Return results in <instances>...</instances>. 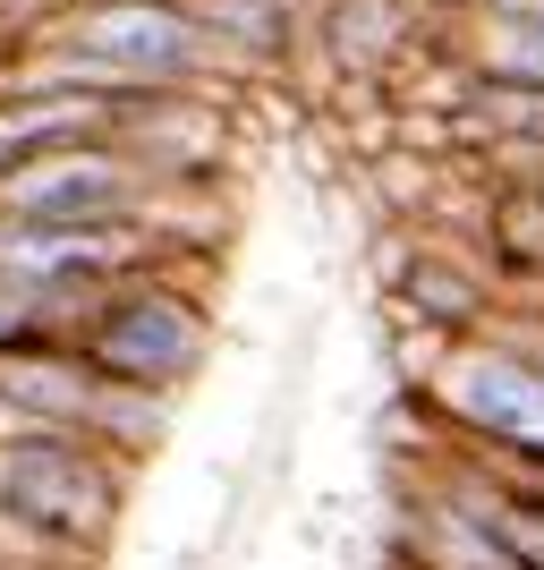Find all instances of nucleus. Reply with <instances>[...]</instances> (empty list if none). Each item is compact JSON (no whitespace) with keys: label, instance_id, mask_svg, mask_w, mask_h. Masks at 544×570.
<instances>
[{"label":"nucleus","instance_id":"39448f33","mask_svg":"<svg viewBox=\"0 0 544 570\" xmlns=\"http://www.w3.org/2000/svg\"><path fill=\"white\" fill-rule=\"evenodd\" d=\"M170 179L145 170L111 128L43 145L0 170V230H95V222H154Z\"/></svg>","mask_w":544,"mask_h":570},{"label":"nucleus","instance_id":"1a4fd4ad","mask_svg":"<svg viewBox=\"0 0 544 570\" xmlns=\"http://www.w3.org/2000/svg\"><path fill=\"white\" fill-rule=\"evenodd\" d=\"M289 9H307V18H315V9H324V0H289Z\"/></svg>","mask_w":544,"mask_h":570},{"label":"nucleus","instance_id":"7ed1b4c3","mask_svg":"<svg viewBox=\"0 0 544 570\" xmlns=\"http://www.w3.org/2000/svg\"><path fill=\"white\" fill-rule=\"evenodd\" d=\"M69 350L95 366L102 383H128V392H188L205 375V357H214V307L196 298L170 264H137V273H119L102 282L86 307H77V333Z\"/></svg>","mask_w":544,"mask_h":570},{"label":"nucleus","instance_id":"9d476101","mask_svg":"<svg viewBox=\"0 0 544 570\" xmlns=\"http://www.w3.org/2000/svg\"><path fill=\"white\" fill-rule=\"evenodd\" d=\"M536 179H544V170H536Z\"/></svg>","mask_w":544,"mask_h":570},{"label":"nucleus","instance_id":"f257e3e1","mask_svg":"<svg viewBox=\"0 0 544 570\" xmlns=\"http://www.w3.org/2000/svg\"><path fill=\"white\" fill-rule=\"evenodd\" d=\"M238 60L214 43L196 0H60L26 35L9 86H60V95H221Z\"/></svg>","mask_w":544,"mask_h":570},{"label":"nucleus","instance_id":"6e6552de","mask_svg":"<svg viewBox=\"0 0 544 570\" xmlns=\"http://www.w3.org/2000/svg\"><path fill=\"white\" fill-rule=\"evenodd\" d=\"M417 9H468V0H417Z\"/></svg>","mask_w":544,"mask_h":570},{"label":"nucleus","instance_id":"423d86ee","mask_svg":"<svg viewBox=\"0 0 544 570\" xmlns=\"http://www.w3.org/2000/svg\"><path fill=\"white\" fill-rule=\"evenodd\" d=\"M459 18V69L494 77V86H527L544 95V0H468Z\"/></svg>","mask_w":544,"mask_h":570},{"label":"nucleus","instance_id":"0eeeda50","mask_svg":"<svg viewBox=\"0 0 544 570\" xmlns=\"http://www.w3.org/2000/svg\"><path fill=\"white\" fill-rule=\"evenodd\" d=\"M26 426H34V417H26V409L9 401V383H0V443H9V434H26Z\"/></svg>","mask_w":544,"mask_h":570},{"label":"nucleus","instance_id":"f03ea898","mask_svg":"<svg viewBox=\"0 0 544 570\" xmlns=\"http://www.w3.org/2000/svg\"><path fill=\"white\" fill-rule=\"evenodd\" d=\"M426 409L476 460L494 469H544V350L511 324L426 341Z\"/></svg>","mask_w":544,"mask_h":570},{"label":"nucleus","instance_id":"20e7f679","mask_svg":"<svg viewBox=\"0 0 544 570\" xmlns=\"http://www.w3.org/2000/svg\"><path fill=\"white\" fill-rule=\"evenodd\" d=\"M119 520V452L69 426H26L0 443V528L26 546L95 553Z\"/></svg>","mask_w":544,"mask_h":570}]
</instances>
